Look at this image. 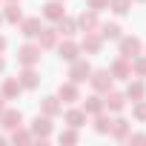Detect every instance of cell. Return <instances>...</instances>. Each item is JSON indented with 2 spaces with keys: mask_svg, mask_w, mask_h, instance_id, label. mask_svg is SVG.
<instances>
[{
  "mask_svg": "<svg viewBox=\"0 0 146 146\" xmlns=\"http://www.w3.org/2000/svg\"><path fill=\"white\" fill-rule=\"evenodd\" d=\"M89 80H92L95 92H109V89H112V72H109V69H98V72L89 75Z\"/></svg>",
  "mask_w": 146,
  "mask_h": 146,
  "instance_id": "obj_1",
  "label": "cell"
},
{
  "mask_svg": "<svg viewBox=\"0 0 146 146\" xmlns=\"http://www.w3.org/2000/svg\"><path fill=\"white\" fill-rule=\"evenodd\" d=\"M89 75H92V66H89L86 60H72L69 78L75 80V83H83V80H89Z\"/></svg>",
  "mask_w": 146,
  "mask_h": 146,
  "instance_id": "obj_2",
  "label": "cell"
},
{
  "mask_svg": "<svg viewBox=\"0 0 146 146\" xmlns=\"http://www.w3.org/2000/svg\"><path fill=\"white\" fill-rule=\"evenodd\" d=\"M137 54H140V40L137 37H120V57L132 60Z\"/></svg>",
  "mask_w": 146,
  "mask_h": 146,
  "instance_id": "obj_3",
  "label": "cell"
},
{
  "mask_svg": "<svg viewBox=\"0 0 146 146\" xmlns=\"http://www.w3.org/2000/svg\"><path fill=\"white\" fill-rule=\"evenodd\" d=\"M17 60H20L23 66H35V63L40 60V46H32V43H26V46L17 52Z\"/></svg>",
  "mask_w": 146,
  "mask_h": 146,
  "instance_id": "obj_4",
  "label": "cell"
},
{
  "mask_svg": "<svg viewBox=\"0 0 146 146\" xmlns=\"http://www.w3.org/2000/svg\"><path fill=\"white\" fill-rule=\"evenodd\" d=\"M20 123H23V115L17 109H3L0 112V126L3 129H17Z\"/></svg>",
  "mask_w": 146,
  "mask_h": 146,
  "instance_id": "obj_5",
  "label": "cell"
},
{
  "mask_svg": "<svg viewBox=\"0 0 146 146\" xmlns=\"http://www.w3.org/2000/svg\"><path fill=\"white\" fill-rule=\"evenodd\" d=\"M57 98H60L63 103H75V100H80V89H78V83H75V80L63 83L60 92H57Z\"/></svg>",
  "mask_w": 146,
  "mask_h": 146,
  "instance_id": "obj_6",
  "label": "cell"
},
{
  "mask_svg": "<svg viewBox=\"0 0 146 146\" xmlns=\"http://www.w3.org/2000/svg\"><path fill=\"white\" fill-rule=\"evenodd\" d=\"M63 15H66V9H63L60 0H52V3H46V6H43V17H46V20H54V23H57Z\"/></svg>",
  "mask_w": 146,
  "mask_h": 146,
  "instance_id": "obj_7",
  "label": "cell"
},
{
  "mask_svg": "<svg viewBox=\"0 0 146 146\" xmlns=\"http://www.w3.org/2000/svg\"><path fill=\"white\" fill-rule=\"evenodd\" d=\"M126 106V98L120 95V92H106V98H103V109H112V112H120Z\"/></svg>",
  "mask_w": 146,
  "mask_h": 146,
  "instance_id": "obj_8",
  "label": "cell"
},
{
  "mask_svg": "<svg viewBox=\"0 0 146 146\" xmlns=\"http://www.w3.org/2000/svg\"><path fill=\"white\" fill-rule=\"evenodd\" d=\"M78 52H80V46L78 43H72V40H66V43H60L57 46V54H60V60H78Z\"/></svg>",
  "mask_w": 146,
  "mask_h": 146,
  "instance_id": "obj_9",
  "label": "cell"
},
{
  "mask_svg": "<svg viewBox=\"0 0 146 146\" xmlns=\"http://www.w3.org/2000/svg\"><path fill=\"white\" fill-rule=\"evenodd\" d=\"M109 72H112V78H117V80H126V78H132V69H129V63H126V57H120V60H115Z\"/></svg>",
  "mask_w": 146,
  "mask_h": 146,
  "instance_id": "obj_10",
  "label": "cell"
},
{
  "mask_svg": "<svg viewBox=\"0 0 146 146\" xmlns=\"http://www.w3.org/2000/svg\"><path fill=\"white\" fill-rule=\"evenodd\" d=\"M40 29H43V23H40V17H26L23 20V37H37L40 35Z\"/></svg>",
  "mask_w": 146,
  "mask_h": 146,
  "instance_id": "obj_11",
  "label": "cell"
},
{
  "mask_svg": "<svg viewBox=\"0 0 146 146\" xmlns=\"http://www.w3.org/2000/svg\"><path fill=\"white\" fill-rule=\"evenodd\" d=\"M83 49L92 52V54H98V52L103 49V37L95 35V32H86V37H83Z\"/></svg>",
  "mask_w": 146,
  "mask_h": 146,
  "instance_id": "obj_12",
  "label": "cell"
},
{
  "mask_svg": "<svg viewBox=\"0 0 146 146\" xmlns=\"http://www.w3.org/2000/svg\"><path fill=\"white\" fill-rule=\"evenodd\" d=\"M37 83H40V75L35 72V66H26V72L20 75V86L23 89H35Z\"/></svg>",
  "mask_w": 146,
  "mask_h": 146,
  "instance_id": "obj_13",
  "label": "cell"
},
{
  "mask_svg": "<svg viewBox=\"0 0 146 146\" xmlns=\"http://www.w3.org/2000/svg\"><path fill=\"white\" fill-rule=\"evenodd\" d=\"M66 123H69L72 129H80V126L86 123V112H83V109H69V112H66Z\"/></svg>",
  "mask_w": 146,
  "mask_h": 146,
  "instance_id": "obj_14",
  "label": "cell"
},
{
  "mask_svg": "<svg viewBox=\"0 0 146 146\" xmlns=\"http://www.w3.org/2000/svg\"><path fill=\"white\" fill-rule=\"evenodd\" d=\"M20 80H15V78H6L3 80V89H0V95H3V98H17L20 95Z\"/></svg>",
  "mask_w": 146,
  "mask_h": 146,
  "instance_id": "obj_15",
  "label": "cell"
},
{
  "mask_svg": "<svg viewBox=\"0 0 146 146\" xmlns=\"http://www.w3.org/2000/svg\"><path fill=\"white\" fill-rule=\"evenodd\" d=\"M78 26H83L86 32L98 29V12H83V15L78 17Z\"/></svg>",
  "mask_w": 146,
  "mask_h": 146,
  "instance_id": "obj_16",
  "label": "cell"
},
{
  "mask_svg": "<svg viewBox=\"0 0 146 146\" xmlns=\"http://www.w3.org/2000/svg\"><path fill=\"white\" fill-rule=\"evenodd\" d=\"M32 132H35V135H40V137L46 140V137L52 135V123H49V117H37V120H35V126H32Z\"/></svg>",
  "mask_w": 146,
  "mask_h": 146,
  "instance_id": "obj_17",
  "label": "cell"
},
{
  "mask_svg": "<svg viewBox=\"0 0 146 146\" xmlns=\"http://www.w3.org/2000/svg\"><path fill=\"white\" fill-rule=\"evenodd\" d=\"M54 43H57V32L54 29H40V49H54Z\"/></svg>",
  "mask_w": 146,
  "mask_h": 146,
  "instance_id": "obj_18",
  "label": "cell"
},
{
  "mask_svg": "<svg viewBox=\"0 0 146 146\" xmlns=\"http://www.w3.org/2000/svg\"><path fill=\"white\" fill-rule=\"evenodd\" d=\"M100 37H103V40H117V37H120V26H117V23L100 26Z\"/></svg>",
  "mask_w": 146,
  "mask_h": 146,
  "instance_id": "obj_19",
  "label": "cell"
},
{
  "mask_svg": "<svg viewBox=\"0 0 146 146\" xmlns=\"http://www.w3.org/2000/svg\"><path fill=\"white\" fill-rule=\"evenodd\" d=\"M83 112H92V115H100V112H103V100H100L98 95L86 98V103H83Z\"/></svg>",
  "mask_w": 146,
  "mask_h": 146,
  "instance_id": "obj_20",
  "label": "cell"
},
{
  "mask_svg": "<svg viewBox=\"0 0 146 146\" xmlns=\"http://www.w3.org/2000/svg\"><path fill=\"white\" fill-rule=\"evenodd\" d=\"M6 20H9V23L23 20V12H20V6H17V0H12V3L6 6Z\"/></svg>",
  "mask_w": 146,
  "mask_h": 146,
  "instance_id": "obj_21",
  "label": "cell"
},
{
  "mask_svg": "<svg viewBox=\"0 0 146 146\" xmlns=\"http://www.w3.org/2000/svg\"><path fill=\"white\" fill-rule=\"evenodd\" d=\"M126 95H129L132 100H143V95H146V86H143L140 80H135V83H129V89H126Z\"/></svg>",
  "mask_w": 146,
  "mask_h": 146,
  "instance_id": "obj_22",
  "label": "cell"
},
{
  "mask_svg": "<svg viewBox=\"0 0 146 146\" xmlns=\"http://www.w3.org/2000/svg\"><path fill=\"white\" fill-rule=\"evenodd\" d=\"M57 112H60V98H46V100H43V115L52 117V115H57Z\"/></svg>",
  "mask_w": 146,
  "mask_h": 146,
  "instance_id": "obj_23",
  "label": "cell"
},
{
  "mask_svg": "<svg viewBox=\"0 0 146 146\" xmlns=\"http://www.w3.org/2000/svg\"><path fill=\"white\" fill-rule=\"evenodd\" d=\"M75 29H78V23L72 20V17H60L57 20V35H72Z\"/></svg>",
  "mask_w": 146,
  "mask_h": 146,
  "instance_id": "obj_24",
  "label": "cell"
},
{
  "mask_svg": "<svg viewBox=\"0 0 146 146\" xmlns=\"http://www.w3.org/2000/svg\"><path fill=\"white\" fill-rule=\"evenodd\" d=\"M109 132H112L115 137H120V140H123V137L129 135V123H126V120H112V129H109Z\"/></svg>",
  "mask_w": 146,
  "mask_h": 146,
  "instance_id": "obj_25",
  "label": "cell"
},
{
  "mask_svg": "<svg viewBox=\"0 0 146 146\" xmlns=\"http://www.w3.org/2000/svg\"><path fill=\"white\" fill-rule=\"evenodd\" d=\"M109 6H112V12L126 15V12H129V6H132V0H109Z\"/></svg>",
  "mask_w": 146,
  "mask_h": 146,
  "instance_id": "obj_26",
  "label": "cell"
},
{
  "mask_svg": "<svg viewBox=\"0 0 146 146\" xmlns=\"http://www.w3.org/2000/svg\"><path fill=\"white\" fill-rule=\"evenodd\" d=\"M109 129H112V120H109V117H103V115H98V120H95V132L106 135Z\"/></svg>",
  "mask_w": 146,
  "mask_h": 146,
  "instance_id": "obj_27",
  "label": "cell"
},
{
  "mask_svg": "<svg viewBox=\"0 0 146 146\" xmlns=\"http://www.w3.org/2000/svg\"><path fill=\"white\" fill-rule=\"evenodd\" d=\"M86 3H89L92 12H103V9H109V0H86Z\"/></svg>",
  "mask_w": 146,
  "mask_h": 146,
  "instance_id": "obj_28",
  "label": "cell"
},
{
  "mask_svg": "<svg viewBox=\"0 0 146 146\" xmlns=\"http://www.w3.org/2000/svg\"><path fill=\"white\" fill-rule=\"evenodd\" d=\"M135 103H137V106H135V117H137V120H146V103H143V100H135Z\"/></svg>",
  "mask_w": 146,
  "mask_h": 146,
  "instance_id": "obj_29",
  "label": "cell"
},
{
  "mask_svg": "<svg viewBox=\"0 0 146 146\" xmlns=\"http://www.w3.org/2000/svg\"><path fill=\"white\" fill-rule=\"evenodd\" d=\"M135 72H137L140 78H146V57H140V60L135 63Z\"/></svg>",
  "mask_w": 146,
  "mask_h": 146,
  "instance_id": "obj_30",
  "label": "cell"
},
{
  "mask_svg": "<svg viewBox=\"0 0 146 146\" xmlns=\"http://www.w3.org/2000/svg\"><path fill=\"white\" fill-rule=\"evenodd\" d=\"M60 140H63V143H75V140H78V132H63Z\"/></svg>",
  "mask_w": 146,
  "mask_h": 146,
  "instance_id": "obj_31",
  "label": "cell"
},
{
  "mask_svg": "<svg viewBox=\"0 0 146 146\" xmlns=\"http://www.w3.org/2000/svg\"><path fill=\"white\" fill-rule=\"evenodd\" d=\"M12 137H15V140H23V143H26V140H32V135H29V132H15Z\"/></svg>",
  "mask_w": 146,
  "mask_h": 146,
  "instance_id": "obj_32",
  "label": "cell"
},
{
  "mask_svg": "<svg viewBox=\"0 0 146 146\" xmlns=\"http://www.w3.org/2000/svg\"><path fill=\"white\" fill-rule=\"evenodd\" d=\"M129 140H132V143H146V135H132Z\"/></svg>",
  "mask_w": 146,
  "mask_h": 146,
  "instance_id": "obj_33",
  "label": "cell"
},
{
  "mask_svg": "<svg viewBox=\"0 0 146 146\" xmlns=\"http://www.w3.org/2000/svg\"><path fill=\"white\" fill-rule=\"evenodd\" d=\"M3 49H6V37L0 35V54H3Z\"/></svg>",
  "mask_w": 146,
  "mask_h": 146,
  "instance_id": "obj_34",
  "label": "cell"
},
{
  "mask_svg": "<svg viewBox=\"0 0 146 146\" xmlns=\"http://www.w3.org/2000/svg\"><path fill=\"white\" fill-rule=\"evenodd\" d=\"M3 100H6V98H3V95H0V112H3V109H6V103H3Z\"/></svg>",
  "mask_w": 146,
  "mask_h": 146,
  "instance_id": "obj_35",
  "label": "cell"
},
{
  "mask_svg": "<svg viewBox=\"0 0 146 146\" xmlns=\"http://www.w3.org/2000/svg\"><path fill=\"white\" fill-rule=\"evenodd\" d=\"M3 69H6V63H3V57H0V72H3Z\"/></svg>",
  "mask_w": 146,
  "mask_h": 146,
  "instance_id": "obj_36",
  "label": "cell"
}]
</instances>
